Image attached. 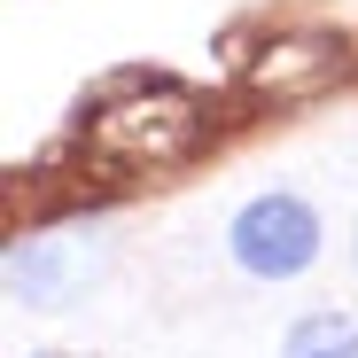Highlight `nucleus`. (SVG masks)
<instances>
[{
  "label": "nucleus",
  "mask_w": 358,
  "mask_h": 358,
  "mask_svg": "<svg viewBox=\"0 0 358 358\" xmlns=\"http://www.w3.org/2000/svg\"><path fill=\"white\" fill-rule=\"evenodd\" d=\"M280 358H358V320H335V312L327 320H304Z\"/></svg>",
  "instance_id": "4"
},
{
  "label": "nucleus",
  "mask_w": 358,
  "mask_h": 358,
  "mask_svg": "<svg viewBox=\"0 0 358 358\" xmlns=\"http://www.w3.org/2000/svg\"><path fill=\"white\" fill-rule=\"evenodd\" d=\"M234 257H242L257 280H288L320 257V218L296 195H257L242 218H234Z\"/></svg>",
  "instance_id": "2"
},
{
  "label": "nucleus",
  "mask_w": 358,
  "mask_h": 358,
  "mask_svg": "<svg viewBox=\"0 0 358 358\" xmlns=\"http://www.w3.org/2000/svg\"><path fill=\"white\" fill-rule=\"evenodd\" d=\"M203 133V117L195 101L179 94V86H125L117 101L94 109V148L117 156V164H171V156H187Z\"/></svg>",
  "instance_id": "1"
},
{
  "label": "nucleus",
  "mask_w": 358,
  "mask_h": 358,
  "mask_svg": "<svg viewBox=\"0 0 358 358\" xmlns=\"http://www.w3.org/2000/svg\"><path fill=\"white\" fill-rule=\"evenodd\" d=\"M101 234L94 226H63V234H39V242H24L8 257V288L24 296V304H63V296H78L94 273H101Z\"/></svg>",
  "instance_id": "3"
}]
</instances>
